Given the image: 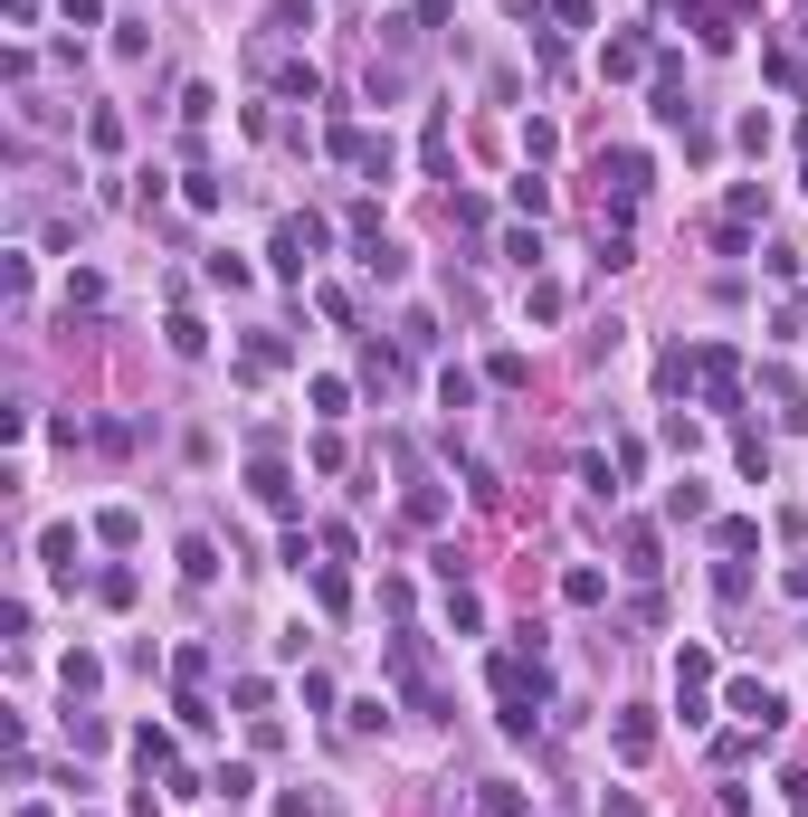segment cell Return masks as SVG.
Wrapping results in <instances>:
<instances>
[{
    "label": "cell",
    "mask_w": 808,
    "mask_h": 817,
    "mask_svg": "<svg viewBox=\"0 0 808 817\" xmlns=\"http://www.w3.org/2000/svg\"><path fill=\"white\" fill-rule=\"evenodd\" d=\"M248 485H258V504H266V514H295V485H285V467H258Z\"/></svg>",
    "instance_id": "obj_6"
},
{
    "label": "cell",
    "mask_w": 808,
    "mask_h": 817,
    "mask_svg": "<svg viewBox=\"0 0 808 817\" xmlns=\"http://www.w3.org/2000/svg\"><path fill=\"white\" fill-rule=\"evenodd\" d=\"M675 684H685V694H704V684H713V656L685 647V656H675Z\"/></svg>",
    "instance_id": "obj_10"
},
{
    "label": "cell",
    "mask_w": 808,
    "mask_h": 817,
    "mask_svg": "<svg viewBox=\"0 0 808 817\" xmlns=\"http://www.w3.org/2000/svg\"><path fill=\"white\" fill-rule=\"evenodd\" d=\"M495 675V694H504V732H533V703L552 694V675H543V656H495L485 666Z\"/></svg>",
    "instance_id": "obj_1"
},
{
    "label": "cell",
    "mask_w": 808,
    "mask_h": 817,
    "mask_svg": "<svg viewBox=\"0 0 808 817\" xmlns=\"http://www.w3.org/2000/svg\"><path fill=\"white\" fill-rule=\"evenodd\" d=\"M314 258H324V219H276V266L285 276H305Z\"/></svg>",
    "instance_id": "obj_2"
},
{
    "label": "cell",
    "mask_w": 808,
    "mask_h": 817,
    "mask_svg": "<svg viewBox=\"0 0 808 817\" xmlns=\"http://www.w3.org/2000/svg\"><path fill=\"white\" fill-rule=\"evenodd\" d=\"M171 352H181V362H200V352H210V333L190 324V314H171Z\"/></svg>",
    "instance_id": "obj_14"
},
{
    "label": "cell",
    "mask_w": 808,
    "mask_h": 817,
    "mask_svg": "<svg viewBox=\"0 0 808 817\" xmlns=\"http://www.w3.org/2000/svg\"><path fill=\"white\" fill-rule=\"evenodd\" d=\"M134 751H143V771H171V732L143 723V732H134Z\"/></svg>",
    "instance_id": "obj_12"
},
{
    "label": "cell",
    "mask_w": 808,
    "mask_h": 817,
    "mask_svg": "<svg viewBox=\"0 0 808 817\" xmlns=\"http://www.w3.org/2000/svg\"><path fill=\"white\" fill-rule=\"evenodd\" d=\"M647 751H657V723H647V713H628V723H618V761H647Z\"/></svg>",
    "instance_id": "obj_7"
},
{
    "label": "cell",
    "mask_w": 808,
    "mask_h": 817,
    "mask_svg": "<svg viewBox=\"0 0 808 817\" xmlns=\"http://www.w3.org/2000/svg\"><path fill=\"white\" fill-rule=\"evenodd\" d=\"M789 599H808V561H789Z\"/></svg>",
    "instance_id": "obj_15"
},
{
    "label": "cell",
    "mask_w": 808,
    "mask_h": 817,
    "mask_svg": "<svg viewBox=\"0 0 808 817\" xmlns=\"http://www.w3.org/2000/svg\"><path fill=\"white\" fill-rule=\"evenodd\" d=\"M39 561L57 570V580H76V533H67V523H48V533H39Z\"/></svg>",
    "instance_id": "obj_5"
},
{
    "label": "cell",
    "mask_w": 808,
    "mask_h": 817,
    "mask_svg": "<svg viewBox=\"0 0 808 817\" xmlns=\"http://www.w3.org/2000/svg\"><path fill=\"white\" fill-rule=\"evenodd\" d=\"M181 580H219V552H210V542H181Z\"/></svg>",
    "instance_id": "obj_11"
},
{
    "label": "cell",
    "mask_w": 808,
    "mask_h": 817,
    "mask_svg": "<svg viewBox=\"0 0 808 817\" xmlns=\"http://www.w3.org/2000/svg\"><path fill=\"white\" fill-rule=\"evenodd\" d=\"M599 67H609V76H638L647 48H638V39H609V48H599Z\"/></svg>",
    "instance_id": "obj_9"
},
{
    "label": "cell",
    "mask_w": 808,
    "mask_h": 817,
    "mask_svg": "<svg viewBox=\"0 0 808 817\" xmlns=\"http://www.w3.org/2000/svg\"><path fill=\"white\" fill-rule=\"evenodd\" d=\"M733 713H742V723L760 732V742L780 732V694H770V684H752V675H733Z\"/></svg>",
    "instance_id": "obj_4"
},
{
    "label": "cell",
    "mask_w": 808,
    "mask_h": 817,
    "mask_svg": "<svg viewBox=\"0 0 808 817\" xmlns=\"http://www.w3.org/2000/svg\"><path fill=\"white\" fill-rule=\"evenodd\" d=\"M514 210H523V219H543V210H552V181H533V171H523V181H514Z\"/></svg>",
    "instance_id": "obj_13"
},
{
    "label": "cell",
    "mask_w": 808,
    "mask_h": 817,
    "mask_svg": "<svg viewBox=\"0 0 808 817\" xmlns=\"http://www.w3.org/2000/svg\"><path fill=\"white\" fill-rule=\"evenodd\" d=\"M694 380H704L713 409H742V362L733 352H694Z\"/></svg>",
    "instance_id": "obj_3"
},
{
    "label": "cell",
    "mask_w": 808,
    "mask_h": 817,
    "mask_svg": "<svg viewBox=\"0 0 808 817\" xmlns=\"http://www.w3.org/2000/svg\"><path fill=\"white\" fill-rule=\"evenodd\" d=\"M562 599H570V608H599V599H609V580H599L590 561H580V570H570V580H562Z\"/></svg>",
    "instance_id": "obj_8"
}]
</instances>
